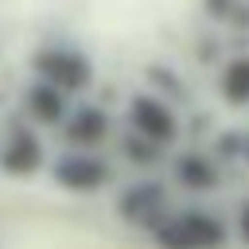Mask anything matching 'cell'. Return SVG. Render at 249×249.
Listing matches in <instances>:
<instances>
[{
    "instance_id": "obj_1",
    "label": "cell",
    "mask_w": 249,
    "mask_h": 249,
    "mask_svg": "<svg viewBox=\"0 0 249 249\" xmlns=\"http://www.w3.org/2000/svg\"><path fill=\"white\" fill-rule=\"evenodd\" d=\"M222 237H226L222 222L202 214V210H187V214L156 226V241L163 249H218Z\"/></svg>"
},
{
    "instance_id": "obj_2",
    "label": "cell",
    "mask_w": 249,
    "mask_h": 249,
    "mask_svg": "<svg viewBox=\"0 0 249 249\" xmlns=\"http://www.w3.org/2000/svg\"><path fill=\"white\" fill-rule=\"evenodd\" d=\"M128 117H132V132L144 136V140H152V144H167V140H175V113H171L160 97L140 93V97L132 101Z\"/></svg>"
},
{
    "instance_id": "obj_3",
    "label": "cell",
    "mask_w": 249,
    "mask_h": 249,
    "mask_svg": "<svg viewBox=\"0 0 249 249\" xmlns=\"http://www.w3.org/2000/svg\"><path fill=\"white\" fill-rule=\"evenodd\" d=\"M35 66H39L43 82L58 86L62 93H74V89H82L89 82V62L82 54H74V51H47V54H39Z\"/></svg>"
},
{
    "instance_id": "obj_4",
    "label": "cell",
    "mask_w": 249,
    "mask_h": 249,
    "mask_svg": "<svg viewBox=\"0 0 249 249\" xmlns=\"http://www.w3.org/2000/svg\"><path fill=\"white\" fill-rule=\"evenodd\" d=\"M54 179L70 191H97L109 179V167L93 156H66V160L54 163Z\"/></svg>"
},
{
    "instance_id": "obj_5",
    "label": "cell",
    "mask_w": 249,
    "mask_h": 249,
    "mask_svg": "<svg viewBox=\"0 0 249 249\" xmlns=\"http://www.w3.org/2000/svg\"><path fill=\"white\" fill-rule=\"evenodd\" d=\"M39 163H43V144L27 128H16L0 152V167L8 175H31V171H39Z\"/></svg>"
},
{
    "instance_id": "obj_6",
    "label": "cell",
    "mask_w": 249,
    "mask_h": 249,
    "mask_svg": "<svg viewBox=\"0 0 249 249\" xmlns=\"http://www.w3.org/2000/svg\"><path fill=\"white\" fill-rule=\"evenodd\" d=\"M23 101H27V113H31L35 121H43V124H58V121L66 117V93H62L58 86H51V82L31 86Z\"/></svg>"
},
{
    "instance_id": "obj_7",
    "label": "cell",
    "mask_w": 249,
    "mask_h": 249,
    "mask_svg": "<svg viewBox=\"0 0 249 249\" xmlns=\"http://www.w3.org/2000/svg\"><path fill=\"white\" fill-rule=\"evenodd\" d=\"M105 132H109V117L101 113V109H93V105H82L70 121H66V136L74 140V144H101L105 140Z\"/></svg>"
},
{
    "instance_id": "obj_8",
    "label": "cell",
    "mask_w": 249,
    "mask_h": 249,
    "mask_svg": "<svg viewBox=\"0 0 249 249\" xmlns=\"http://www.w3.org/2000/svg\"><path fill=\"white\" fill-rule=\"evenodd\" d=\"M160 198H163V195H160V183H140V187H132V191L121 198V214L132 218V222H144V218L156 214Z\"/></svg>"
},
{
    "instance_id": "obj_9",
    "label": "cell",
    "mask_w": 249,
    "mask_h": 249,
    "mask_svg": "<svg viewBox=\"0 0 249 249\" xmlns=\"http://www.w3.org/2000/svg\"><path fill=\"white\" fill-rule=\"evenodd\" d=\"M175 179H179L183 187H191V191H210V187H214V167H210L206 156H179Z\"/></svg>"
},
{
    "instance_id": "obj_10",
    "label": "cell",
    "mask_w": 249,
    "mask_h": 249,
    "mask_svg": "<svg viewBox=\"0 0 249 249\" xmlns=\"http://www.w3.org/2000/svg\"><path fill=\"white\" fill-rule=\"evenodd\" d=\"M222 93L230 105H249V54L233 58L222 74Z\"/></svg>"
},
{
    "instance_id": "obj_11",
    "label": "cell",
    "mask_w": 249,
    "mask_h": 249,
    "mask_svg": "<svg viewBox=\"0 0 249 249\" xmlns=\"http://www.w3.org/2000/svg\"><path fill=\"white\" fill-rule=\"evenodd\" d=\"M237 230H241V237H245V245H249V202H245L241 214H237Z\"/></svg>"
},
{
    "instance_id": "obj_12",
    "label": "cell",
    "mask_w": 249,
    "mask_h": 249,
    "mask_svg": "<svg viewBox=\"0 0 249 249\" xmlns=\"http://www.w3.org/2000/svg\"><path fill=\"white\" fill-rule=\"evenodd\" d=\"M206 8H210V12H218V16H222V12H230V0H210V4H206Z\"/></svg>"
},
{
    "instance_id": "obj_13",
    "label": "cell",
    "mask_w": 249,
    "mask_h": 249,
    "mask_svg": "<svg viewBox=\"0 0 249 249\" xmlns=\"http://www.w3.org/2000/svg\"><path fill=\"white\" fill-rule=\"evenodd\" d=\"M245 156H249V140H245Z\"/></svg>"
}]
</instances>
